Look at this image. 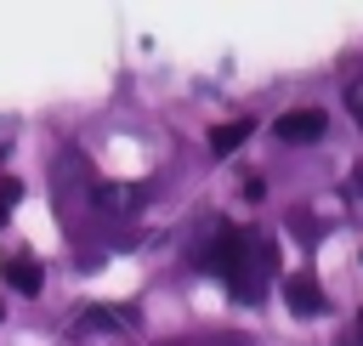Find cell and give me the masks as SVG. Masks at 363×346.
<instances>
[{"mask_svg":"<svg viewBox=\"0 0 363 346\" xmlns=\"http://www.w3.org/2000/svg\"><path fill=\"white\" fill-rule=\"evenodd\" d=\"M346 113L357 119V130H363V74H352L346 79Z\"/></svg>","mask_w":363,"mask_h":346,"instance_id":"52a82bcc","label":"cell"},{"mask_svg":"<svg viewBox=\"0 0 363 346\" xmlns=\"http://www.w3.org/2000/svg\"><path fill=\"white\" fill-rule=\"evenodd\" d=\"M119 323H130V312H102V306H96V312H79L68 335H74V340H85V335H96V329H119Z\"/></svg>","mask_w":363,"mask_h":346,"instance_id":"5b68a950","label":"cell"},{"mask_svg":"<svg viewBox=\"0 0 363 346\" xmlns=\"http://www.w3.org/2000/svg\"><path fill=\"white\" fill-rule=\"evenodd\" d=\"M284 295H289V312H295V318H312V312H323V306H329V295H323L318 272H289V278H284Z\"/></svg>","mask_w":363,"mask_h":346,"instance_id":"7a4b0ae2","label":"cell"},{"mask_svg":"<svg viewBox=\"0 0 363 346\" xmlns=\"http://www.w3.org/2000/svg\"><path fill=\"white\" fill-rule=\"evenodd\" d=\"M91 204H96V216H108V221H136V216L147 210V187H136V182H96Z\"/></svg>","mask_w":363,"mask_h":346,"instance_id":"6da1fadb","label":"cell"},{"mask_svg":"<svg viewBox=\"0 0 363 346\" xmlns=\"http://www.w3.org/2000/svg\"><path fill=\"white\" fill-rule=\"evenodd\" d=\"M17 199H23V182H17V176H0V221L11 216V204H17Z\"/></svg>","mask_w":363,"mask_h":346,"instance_id":"ba28073f","label":"cell"},{"mask_svg":"<svg viewBox=\"0 0 363 346\" xmlns=\"http://www.w3.org/2000/svg\"><path fill=\"white\" fill-rule=\"evenodd\" d=\"M357 340H363V318H357Z\"/></svg>","mask_w":363,"mask_h":346,"instance_id":"9c48e42d","label":"cell"},{"mask_svg":"<svg viewBox=\"0 0 363 346\" xmlns=\"http://www.w3.org/2000/svg\"><path fill=\"white\" fill-rule=\"evenodd\" d=\"M250 130H255L250 119H233V125H216V130H210V153H221V159H227L233 147H244V136H250Z\"/></svg>","mask_w":363,"mask_h":346,"instance_id":"8992f818","label":"cell"},{"mask_svg":"<svg viewBox=\"0 0 363 346\" xmlns=\"http://www.w3.org/2000/svg\"><path fill=\"white\" fill-rule=\"evenodd\" d=\"M0 272H6V284H11V289L40 295V267H34L28 255H6V261H0Z\"/></svg>","mask_w":363,"mask_h":346,"instance_id":"277c9868","label":"cell"},{"mask_svg":"<svg viewBox=\"0 0 363 346\" xmlns=\"http://www.w3.org/2000/svg\"><path fill=\"white\" fill-rule=\"evenodd\" d=\"M323 130H329V119H323L318 108H289V113L272 125V136H278V142H318Z\"/></svg>","mask_w":363,"mask_h":346,"instance_id":"3957f363","label":"cell"}]
</instances>
